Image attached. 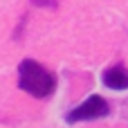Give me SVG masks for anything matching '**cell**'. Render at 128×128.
<instances>
[{"label":"cell","mask_w":128,"mask_h":128,"mask_svg":"<svg viewBox=\"0 0 128 128\" xmlns=\"http://www.w3.org/2000/svg\"><path fill=\"white\" fill-rule=\"evenodd\" d=\"M18 88L36 99H47L56 90V76L45 70L38 61L25 58L18 65Z\"/></svg>","instance_id":"obj_1"},{"label":"cell","mask_w":128,"mask_h":128,"mask_svg":"<svg viewBox=\"0 0 128 128\" xmlns=\"http://www.w3.org/2000/svg\"><path fill=\"white\" fill-rule=\"evenodd\" d=\"M110 112V104L99 97V94H92L88 97L81 106H76L74 110L68 112V124H76V122H92V119H101Z\"/></svg>","instance_id":"obj_2"},{"label":"cell","mask_w":128,"mask_h":128,"mask_svg":"<svg viewBox=\"0 0 128 128\" xmlns=\"http://www.w3.org/2000/svg\"><path fill=\"white\" fill-rule=\"evenodd\" d=\"M104 83L110 90H128V70L124 65H112L104 72Z\"/></svg>","instance_id":"obj_3"},{"label":"cell","mask_w":128,"mask_h":128,"mask_svg":"<svg viewBox=\"0 0 128 128\" xmlns=\"http://www.w3.org/2000/svg\"><path fill=\"white\" fill-rule=\"evenodd\" d=\"M29 2L38 9H56L58 7V0H29Z\"/></svg>","instance_id":"obj_4"}]
</instances>
